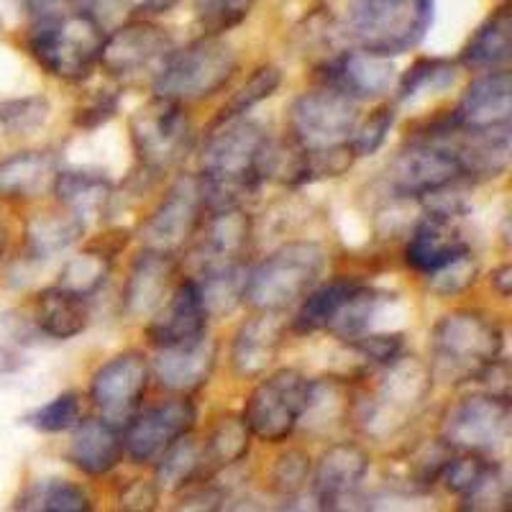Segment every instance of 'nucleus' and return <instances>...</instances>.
Here are the masks:
<instances>
[{
  "mask_svg": "<svg viewBox=\"0 0 512 512\" xmlns=\"http://www.w3.org/2000/svg\"><path fill=\"white\" fill-rule=\"evenodd\" d=\"M269 134L246 116L208 128L200 154V190L205 210L241 208L262 185V159Z\"/></svg>",
  "mask_w": 512,
  "mask_h": 512,
  "instance_id": "f257e3e1",
  "label": "nucleus"
},
{
  "mask_svg": "<svg viewBox=\"0 0 512 512\" xmlns=\"http://www.w3.org/2000/svg\"><path fill=\"white\" fill-rule=\"evenodd\" d=\"M105 29L88 8H54L36 16L26 47L41 70L64 82H82L100 64Z\"/></svg>",
  "mask_w": 512,
  "mask_h": 512,
  "instance_id": "f03ea898",
  "label": "nucleus"
},
{
  "mask_svg": "<svg viewBox=\"0 0 512 512\" xmlns=\"http://www.w3.org/2000/svg\"><path fill=\"white\" fill-rule=\"evenodd\" d=\"M374 379L377 382L367 395L356 400V410L369 436L387 438L413 423L423 410L433 390V372L413 356L402 354L390 364H382V372Z\"/></svg>",
  "mask_w": 512,
  "mask_h": 512,
  "instance_id": "7ed1b4c3",
  "label": "nucleus"
},
{
  "mask_svg": "<svg viewBox=\"0 0 512 512\" xmlns=\"http://www.w3.org/2000/svg\"><path fill=\"white\" fill-rule=\"evenodd\" d=\"M433 372L446 382H477L479 374L502 359L505 336L495 320L474 310L451 313L433 328Z\"/></svg>",
  "mask_w": 512,
  "mask_h": 512,
  "instance_id": "20e7f679",
  "label": "nucleus"
},
{
  "mask_svg": "<svg viewBox=\"0 0 512 512\" xmlns=\"http://www.w3.org/2000/svg\"><path fill=\"white\" fill-rule=\"evenodd\" d=\"M326 269V251L310 241H297L267 256L262 264L249 269L241 303L251 310H280L300 303Z\"/></svg>",
  "mask_w": 512,
  "mask_h": 512,
  "instance_id": "39448f33",
  "label": "nucleus"
},
{
  "mask_svg": "<svg viewBox=\"0 0 512 512\" xmlns=\"http://www.w3.org/2000/svg\"><path fill=\"white\" fill-rule=\"evenodd\" d=\"M433 24V0H351L349 34L364 52L397 57L415 49Z\"/></svg>",
  "mask_w": 512,
  "mask_h": 512,
  "instance_id": "423d86ee",
  "label": "nucleus"
},
{
  "mask_svg": "<svg viewBox=\"0 0 512 512\" xmlns=\"http://www.w3.org/2000/svg\"><path fill=\"white\" fill-rule=\"evenodd\" d=\"M239 70V57L221 36L203 34L185 49H175L152 82L157 98L195 103L221 93Z\"/></svg>",
  "mask_w": 512,
  "mask_h": 512,
  "instance_id": "0eeeda50",
  "label": "nucleus"
},
{
  "mask_svg": "<svg viewBox=\"0 0 512 512\" xmlns=\"http://www.w3.org/2000/svg\"><path fill=\"white\" fill-rule=\"evenodd\" d=\"M359 121V100L320 82L318 88L308 90L292 103L287 126L290 139L305 152L315 154L351 146Z\"/></svg>",
  "mask_w": 512,
  "mask_h": 512,
  "instance_id": "6e6552de",
  "label": "nucleus"
},
{
  "mask_svg": "<svg viewBox=\"0 0 512 512\" xmlns=\"http://www.w3.org/2000/svg\"><path fill=\"white\" fill-rule=\"evenodd\" d=\"M128 131L136 159L152 175L177 167L195 146V128L182 103L157 95L131 116Z\"/></svg>",
  "mask_w": 512,
  "mask_h": 512,
  "instance_id": "1a4fd4ad",
  "label": "nucleus"
},
{
  "mask_svg": "<svg viewBox=\"0 0 512 512\" xmlns=\"http://www.w3.org/2000/svg\"><path fill=\"white\" fill-rule=\"evenodd\" d=\"M310 379L295 369H280L256 384L241 418L251 436L264 443H282L295 433L308 405Z\"/></svg>",
  "mask_w": 512,
  "mask_h": 512,
  "instance_id": "9d476101",
  "label": "nucleus"
},
{
  "mask_svg": "<svg viewBox=\"0 0 512 512\" xmlns=\"http://www.w3.org/2000/svg\"><path fill=\"white\" fill-rule=\"evenodd\" d=\"M512 408L507 397L469 395L459 400L443 418L441 438L454 451L469 454H497L510 441Z\"/></svg>",
  "mask_w": 512,
  "mask_h": 512,
  "instance_id": "9b49d317",
  "label": "nucleus"
},
{
  "mask_svg": "<svg viewBox=\"0 0 512 512\" xmlns=\"http://www.w3.org/2000/svg\"><path fill=\"white\" fill-rule=\"evenodd\" d=\"M175 49V41L167 31L159 29L152 21L139 18V21L123 24L113 34H105L100 67L113 80L134 82L149 77L154 82Z\"/></svg>",
  "mask_w": 512,
  "mask_h": 512,
  "instance_id": "f8f14e48",
  "label": "nucleus"
},
{
  "mask_svg": "<svg viewBox=\"0 0 512 512\" xmlns=\"http://www.w3.org/2000/svg\"><path fill=\"white\" fill-rule=\"evenodd\" d=\"M205 213L208 210H205L200 180L195 175H182L141 226L144 249L175 256L200 231Z\"/></svg>",
  "mask_w": 512,
  "mask_h": 512,
  "instance_id": "ddd939ff",
  "label": "nucleus"
},
{
  "mask_svg": "<svg viewBox=\"0 0 512 512\" xmlns=\"http://www.w3.org/2000/svg\"><path fill=\"white\" fill-rule=\"evenodd\" d=\"M149 377H152V367L141 351H123L111 361H105L90 382V400L100 418L118 425L123 431L128 420L139 413Z\"/></svg>",
  "mask_w": 512,
  "mask_h": 512,
  "instance_id": "4468645a",
  "label": "nucleus"
},
{
  "mask_svg": "<svg viewBox=\"0 0 512 512\" xmlns=\"http://www.w3.org/2000/svg\"><path fill=\"white\" fill-rule=\"evenodd\" d=\"M198 410L187 397H175L162 405L136 413L123 428V451L136 464H157L169 446L192 433Z\"/></svg>",
  "mask_w": 512,
  "mask_h": 512,
  "instance_id": "2eb2a0df",
  "label": "nucleus"
},
{
  "mask_svg": "<svg viewBox=\"0 0 512 512\" xmlns=\"http://www.w3.org/2000/svg\"><path fill=\"white\" fill-rule=\"evenodd\" d=\"M208 308L195 280H182L172 287L154 318L146 326V338L154 349H187L208 336Z\"/></svg>",
  "mask_w": 512,
  "mask_h": 512,
  "instance_id": "dca6fc26",
  "label": "nucleus"
},
{
  "mask_svg": "<svg viewBox=\"0 0 512 512\" xmlns=\"http://www.w3.org/2000/svg\"><path fill=\"white\" fill-rule=\"evenodd\" d=\"M441 482L448 492H454L464 510H507L510 507V487L500 461L484 454L451 456L443 466Z\"/></svg>",
  "mask_w": 512,
  "mask_h": 512,
  "instance_id": "f3484780",
  "label": "nucleus"
},
{
  "mask_svg": "<svg viewBox=\"0 0 512 512\" xmlns=\"http://www.w3.org/2000/svg\"><path fill=\"white\" fill-rule=\"evenodd\" d=\"M367 474L369 454L359 443L341 441L328 446L313 474V495L320 510L354 507Z\"/></svg>",
  "mask_w": 512,
  "mask_h": 512,
  "instance_id": "a211bd4d",
  "label": "nucleus"
},
{
  "mask_svg": "<svg viewBox=\"0 0 512 512\" xmlns=\"http://www.w3.org/2000/svg\"><path fill=\"white\" fill-rule=\"evenodd\" d=\"M469 254L472 246L459 228V218L433 216V213H425L405 246V262L425 277H433Z\"/></svg>",
  "mask_w": 512,
  "mask_h": 512,
  "instance_id": "6ab92c4d",
  "label": "nucleus"
},
{
  "mask_svg": "<svg viewBox=\"0 0 512 512\" xmlns=\"http://www.w3.org/2000/svg\"><path fill=\"white\" fill-rule=\"evenodd\" d=\"M320 82L338 88L354 100L382 98L390 93L392 82H395V67H392L390 57L354 49V52L328 59L320 67Z\"/></svg>",
  "mask_w": 512,
  "mask_h": 512,
  "instance_id": "aec40b11",
  "label": "nucleus"
},
{
  "mask_svg": "<svg viewBox=\"0 0 512 512\" xmlns=\"http://www.w3.org/2000/svg\"><path fill=\"white\" fill-rule=\"evenodd\" d=\"M287 323L280 310H256L233 338L231 364L244 379L262 377L277 359V351L285 338Z\"/></svg>",
  "mask_w": 512,
  "mask_h": 512,
  "instance_id": "412c9836",
  "label": "nucleus"
},
{
  "mask_svg": "<svg viewBox=\"0 0 512 512\" xmlns=\"http://www.w3.org/2000/svg\"><path fill=\"white\" fill-rule=\"evenodd\" d=\"M464 128H497L512 121V77L507 70L484 72L461 95L459 105L451 111Z\"/></svg>",
  "mask_w": 512,
  "mask_h": 512,
  "instance_id": "4be33fe9",
  "label": "nucleus"
},
{
  "mask_svg": "<svg viewBox=\"0 0 512 512\" xmlns=\"http://www.w3.org/2000/svg\"><path fill=\"white\" fill-rule=\"evenodd\" d=\"M72 441L67 459L75 469L88 477H103L113 472L123 459V433L118 425L103 418H82L72 428Z\"/></svg>",
  "mask_w": 512,
  "mask_h": 512,
  "instance_id": "5701e85b",
  "label": "nucleus"
},
{
  "mask_svg": "<svg viewBox=\"0 0 512 512\" xmlns=\"http://www.w3.org/2000/svg\"><path fill=\"white\" fill-rule=\"evenodd\" d=\"M175 277V256L159 254V251L144 249L136 259L134 269L128 274L123 287V310L131 318L154 315L159 305L167 300L169 285Z\"/></svg>",
  "mask_w": 512,
  "mask_h": 512,
  "instance_id": "b1692460",
  "label": "nucleus"
},
{
  "mask_svg": "<svg viewBox=\"0 0 512 512\" xmlns=\"http://www.w3.org/2000/svg\"><path fill=\"white\" fill-rule=\"evenodd\" d=\"M52 190L57 195L59 205L64 210H70L85 228L103 221L113 203L111 180L100 175V172H82V169L57 172Z\"/></svg>",
  "mask_w": 512,
  "mask_h": 512,
  "instance_id": "393cba45",
  "label": "nucleus"
},
{
  "mask_svg": "<svg viewBox=\"0 0 512 512\" xmlns=\"http://www.w3.org/2000/svg\"><path fill=\"white\" fill-rule=\"evenodd\" d=\"M213 367H216V344L205 336L200 344L187 349H159L152 372L169 392L190 395L208 384Z\"/></svg>",
  "mask_w": 512,
  "mask_h": 512,
  "instance_id": "a878e982",
  "label": "nucleus"
},
{
  "mask_svg": "<svg viewBox=\"0 0 512 512\" xmlns=\"http://www.w3.org/2000/svg\"><path fill=\"white\" fill-rule=\"evenodd\" d=\"M208 221H203V241H200V267L208 264H228L241 262V256L249 249L251 239V218L241 208L213 210L205 213Z\"/></svg>",
  "mask_w": 512,
  "mask_h": 512,
  "instance_id": "bb28decb",
  "label": "nucleus"
},
{
  "mask_svg": "<svg viewBox=\"0 0 512 512\" xmlns=\"http://www.w3.org/2000/svg\"><path fill=\"white\" fill-rule=\"evenodd\" d=\"M512 59V13L502 6L487 16L461 49V64L472 72L507 70Z\"/></svg>",
  "mask_w": 512,
  "mask_h": 512,
  "instance_id": "cd10ccee",
  "label": "nucleus"
},
{
  "mask_svg": "<svg viewBox=\"0 0 512 512\" xmlns=\"http://www.w3.org/2000/svg\"><path fill=\"white\" fill-rule=\"evenodd\" d=\"M34 320L44 336L57 338V341L80 336L90 323L88 297L64 290L59 285L47 287L36 297Z\"/></svg>",
  "mask_w": 512,
  "mask_h": 512,
  "instance_id": "c85d7f7f",
  "label": "nucleus"
},
{
  "mask_svg": "<svg viewBox=\"0 0 512 512\" xmlns=\"http://www.w3.org/2000/svg\"><path fill=\"white\" fill-rule=\"evenodd\" d=\"M57 162L49 152H18L0 162V198L34 200L52 187Z\"/></svg>",
  "mask_w": 512,
  "mask_h": 512,
  "instance_id": "c756f323",
  "label": "nucleus"
},
{
  "mask_svg": "<svg viewBox=\"0 0 512 512\" xmlns=\"http://www.w3.org/2000/svg\"><path fill=\"white\" fill-rule=\"evenodd\" d=\"M359 280L351 277H338V280L318 285L300 300L295 318H292V331L295 333H318L326 331L338 315V310L344 308L346 300L356 292Z\"/></svg>",
  "mask_w": 512,
  "mask_h": 512,
  "instance_id": "7c9ffc66",
  "label": "nucleus"
},
{
  "mask_svg": "<svg viewBox=\"0 0 512 512\" xmlns=\"http://www.w3.org/2000/svg\"><path fill=\"white\" fill-rule=\"evenodd\" d=\"M85 226L77 221L70 210H47L31 218L26 226V249L34 259H52L59 251H67L72 244L82 239Z\"/></svg>",
  "mask_w": 512,
  "mask_h": 512,
  "instance_id": "2f4dec72",
  "label": "nucleus"
},
{
  "mask_svg": "<svg viewBox=\"0 0 512 512\" xmlns=\"http://www.w3.org/2000/svg\"><path fill=\"white\" fill-rule=\"evenodd\" d=\"M205 469H208V461H205L203 443L195 441L192 433H187L159 456L154 484L159 492H180L198 482Z\"/></svg>",
  "mask_w": 512,
  "mask_h": 512,
  "instance_id": "473e14b6",
  "label": "nucleus"
},
{
  "mask_svg": "<svg viewBox=\"0 0 512 512\" xmlns=\"http://www.w3.org/2000/svg\"><path fill=\"white\" fill-rule=\"evenodd\" d=\"M16 510L26 512H88L90 497L70 479H39L18 495Z\"/></svg>",
  "mask_w": 512,
  "mask_h": 512,
  "instance_id": "72a5a7b5",
  "label": "nucleus"
},
{
  "mask_svg": "<svg viewBox=\"0 0 512 512\" xmlns=\"http://www.w3.org/2000/svg\"><path fill=\"white\" fill-rule=\"evenodd\" d=\"M251 431L244 418H236V415H226L216 423V428L210 431V436L205 438V461L213 469H223V466L239 464L241 459L249 456L251 448Z\"/></svg>",
  "mask_w": 512,
  "mask_h": 512,
  "instance_id": "f704fd0d",
  "label": "nucleus"
},
{
  "mask_svg": "<svg viewBox=\"0 0 512 512\" xmlns=\"http://www.w3.org/2000/svg\"><path fill=\"white\" fill-rule=\"evenodd\" d=\"M456 80V64L451 59L441 57H423L410 67L400 80V90H397V100L400 103H410L423 93H441V90L451 88Z\"/></svg>",
  "mask_w": 512,
  "mask_h": 512,
  "instance_id": "c9c22d12",
  "label": "nucleus"
},
{
  "mask_svg": "<svg viewBox=\"0 0 512 512\" xmlns=\"http://www.w3.org/2000/svg\"><path fill=\"white\" fill-rule=\"evenodd\" d=\"M111 262L113 259H108L105 254H100V251L88 246L82 254H77L75 259L64 264L57 285L64 287V290L77 292L82 297L95 295L105 285L108 274H111Z\"/></svg>",
  "mask_w": 512,
  "mask_h": 512,
  "instance_id": "e433bc0d",
  "label": "nucleus"
},
{
  "mask_svg": "<svg viewBox=\"0 0 512 512\" xmlns=\"http://www.w3.org/2000/svg\"><path fill=\"white\" fill-rule=\"evenodd\" d=\"M280 82H282V72L277 70V67H272V64L259 67V70L249 77V82L241 85V88L231 95V100L223 105L221 113H218L216 121L210 123V126H218V123H226V121H233V118L246 116L256 103H262V100H267L269 95L277 93Z\"/></svg>",
  "mask_w": 512,
  "mask_h": 512,
  "instance_id": "4c0bfd02",
  "label": "nucleus"
},
{
  "mask_svg": "<svg viewBox=\"0 0 512 512\" xmlns=\"http://www.w3.org/2000/svg\"><path fill=\"white\" fill-rule=\"evenodd\" d=\"M82 420V402L75 392H64V395L54 397L52 402L41 405V408L31 410L24 415V423L31 425L39 433H64L72 431Z\"/></svg>",
  "mask_w": 512,
  "mask_h": 512,
  "instance_id": "58836bf2",
  "label": "nucleus"
},
{
  "mask_svg": "<svg viewBox=\"0 0 512 512\" xmlns=\"http://www.w3.org/2000/svg\"><path fill=\"white\" fill-rule=\"evenodd\" d=\"M256 0H195V18L203 34L221 36L239 26Z\"/></svg>",
  "mask_w": 512,
  "mask_h": 512,
  "instance_id": "ea45409f",
  "label": "nucleus"
},
{
  "mask_svg": "<svg viewBox=\"0 0 512 512\" xmlns=\"http://www.w3.org/2000/svg\"><path fill=\"white\" fill-rule=\"evenodd\" d=\"M47 116L49 103L47 98H41V95L0 103V126L6 128L8 134H26V131H34V128H39L41 123L47 121Z\"/></svg>",
  "mask_w": 512,
  "mask_h": 512,
  "instance_id": "a19ab883",
  "label": "nucleus"
},
{
  "mask_svg": "<svg viewBox=\"0 0 512 512\" xmlns=\"http://www.w3.org/2000/svg\"><path fill=\"white\" fill-rule=\"evenodd\" d=\"M392 123H395V108H390V105H379L377 111L359 121L354 136H351V149H354L356 157H372L374 152H379L387 141Z\"/></svg>",
  "mask_w": 512,
  "mask_h": 512,
  "instance_id": "79ce46f5",
  "label": "nucleus"
},
{
  "mask_svg": "<svg viewBox=\"0 0 512 512\" xmlns=\"http://www.w3.org/2000/svg\"><path fill=\"white\" fill-rule=\"evenodd\" d=\"M118 103H121L118 90H93V93L85 95V98L77 103L72 123H75L77 128H82V131L100 128L103 123H108L116 116Z\"/></svg>",
  "mask_w": 512,
  "mask_h": 512,
  "instance_id": "37998d69",
  "label": "nucleus"
},
{
  "mask_svg": "<svg viewBox=\"0 0 512 512\" xmlns=\"http://www.w3.org/2000/svg\"><path fill=\"white\" fill-rule=\"evenodd\" d=\"M274 487L280 489L285 497L300 495L310 482V459L305 451L292 448L287 454H282L274 466Z\"/></svg>",
  "mask_w": 512,
  "mask_h": 512,
  "instance_id": "c03bdc74",
  "label": "nucleus"
},
{
  "mask_svg": "<svg viewBox=\"0 0 512 512\" xmlns=\"http://www.w3.org/2000/svg\"><path fill=\"white\" fill-rule=\"evenodd\" d=\"M351 346L361 356H367L372 364L382 367V364H390L397 356H402V351H405V336L402 333H364L356 341H351Z\"/></svg>",
  "mask_w": 512,
  "mask_h": 512,
  "instance_id": "a18cd8bd",
  "label": "nucleus"
},
{
  "mask_svg": "<svg viewBox=\"0 0 512 512\" xmlns=\"http://www.w3.org/2000/svg\"><path fill=\"white\" fill-rule=\"evenodd\" d=\"M474 274H477V267L472 262V254L459 259L451 267L441 269L438 274H433V287L443 295H451V292H461L474 282Z\"/></svg>",
  "mask_w": 512,
  "mask_h": 512,
  "instance_id": "49530a36",
  "label": "nucleus"
},
{
  "mask_svg": "<svg viewBox=\"0 0 512 512\" xmlns=\"http://www.w3.org/2000/svg\"><path fill=\"white\" fill-rule=\"evenodd\" d=\"M157 497H159L157 484L144 482V479H134V482L123 489L121 507L123 510H152Z\"/></svg>",
  "mask_w": 512,
  "mask_h": 512,
  "instance_id": "de8ad7c7",
  "label": "nucleus"
},
{
  "mask_svg": "<svg viewBox=\"0 0 512 512\" xmlns=\"http://www.w3.org/2000/svg\"><path fill=\"white\" fill-rule=\"evenodd\" d=\"M116 3L126 8L131 16H159V13L172 11L180 0H116Z\"/></svg>",
  "mask_w": 512,
  "mask_h": 512,
  "instance_id": "09e8293b",
  "label": "nucleus"
},
{
  "mask_svg": "<svg viewBox=\"0 0 512 512\" xmlns=\"http://www.w3.org/2000/svg\"><path fill=\"white\" fill-rule=\"evenodd\" d=\"M218 502H223L221 492L213 487H203V489H192L190 495L182 500L180 507H185V510H216Z\"/></svg>",
  "mask_w": 512,
  "mask_h": 512,
  "instance_id": "8fccbe9b",
  "label": "nucleus"
},
{
  "mask_svg": "<svg viewBox=\"0 0 512 512\" xmlns=\"http://www.w3.org/2000/svg\"><path fill=\"white\" fill-rule=\"evenodd\" d=\"M492 285L497 287V292H500L502 297L510 295V290H512V267L510 264H505V267H500L492 272Z\"/></svg>",
  "mask_w": 512,
  "mask_h": 512,
  "instance_id": "3c124183",
  "label": "nucleus"
},
{
  "mask_svg": "<svg viewBox=\"0 0 512 512\" xmlns=\"http://www.w3.org/2000/svg\"><path fill=\"white\" fill-rule=\"evenodd\" d=\"M18 3H21L31 16H41V13H49L54 11V8L62 6V0H18Z\"/></svg>",
  "mask_w": 512,
  "mask_h": 512,
  "instance_id": "603ef678",
  "label": "nucleus"
},
{
  "mask_svg": "<svg viewBox=\"0 0 512 512\" xmlns=\"http://www.w3.org/2000/svg\"><path fill=\"white\" fill-rule=\"evenodd\" d=\"M16 367H18L16 356H13L11 351L0 349V377H3V374H11Z\"/></svg>",
  "mask_w": 512,
  "mask_h": 512,
  "instance_id": "864d4df0",
  "label": "nucleus"
},
{
  "mask_svg": "<svg viewBox=\"0 0 512 512\" xmlns=\"http://www.w3.org/2000/svg\"><path fill=\"white\" fill-rule=\"evenodd\" d=\"M3 251H6V228L0 226V259H3Z\"/></svg>",
  "mask_w": 512,
  "mask_h": 512,
  "instance_id": "5fc2aeb1",
  "label": "nucleus"
}]
</instances>
